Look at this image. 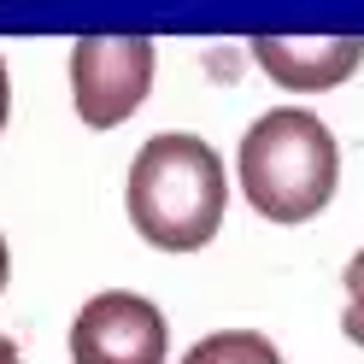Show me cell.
I'll list each match as a JSON object with an SVG mask.
<instances>
[{
    "label": "cell",
    "mask_w": 364,
    "mask_h": 364,
    "mask_svg": "<svg viewBox=\"0 0 364 364\" xmlns=\"http://www.w3.org/2000/svg\"><path fill=\"white\" fill-rule=\"evenodd\" d=\"M6 277H12V253H6V235H0V288H6Z\"/></svg>",
    "instance_id": "cell-10"
},
{
    "label": "cell",
    "mask_w": 364,
    "mask_h": 364,
    "mask_svg": "<svg viewBox=\"0 0 364 364\" xmlns=\"http://www.w3.org/2000/svg\"><path fill=\"white\" fill-rule=\"evenodd\" d=\"M124 206L135 235L159 253H200L223 230V206H230V176L212 141L200 135L165 129L135 153Z\"/></svg>",
    "instance_id": "cell-1"
},
{
    "label": "cell",
    "mask_w": 364,
    "mask_h": 364,
    "mask_svg": "<svg viewBox=\"0 0 364 364\" xmlns=\"http://www.w3.org/2000/svg\"><path fill=\"white\" fill-rule=\"evenodd\" d=\"M253 59L264 65L270 82L317 95V88H341L364 65V41L358 36H259Z\"/></svg>",
    "instance_id": "cell-5"
},
{
    "label": "cell",
    "mask_w": 364,
    "mask_h": 364,
    "mask_svg": "<svg viewBox=\"0 0 364 364\" xmlns=\"http://www.w3.org/2000/svg\"><path fill=\"white\" fill-rule=\"evenodd\" d=\"M0 364H24V353H18V341H0Z\"/></svg>",
    "instance_id": "cell-9"
},
{
    "label": "cell",
    "mask_w": 364,
    "mask_h": 364,
    "mask_svg": "<svg viewBox=\"0 0 364 364\" xmlns=\"http://www.w3.org/2000/svg\"><path fill=\"white\" fill-rule=\"evenodd\" d=\"M247 206L270 223H306L335 200L341 182V147L317 112L277 106L241 135L235 153Z\"/></svg>",
    "instance_id": "cell-2"
},
{
    "label": "cell",
    "mask_w": 364,
    "mask_h": 364,
    "mask_svg": "<svg viewBox=\"0 0 364 364\" xmlns=\"http://www.w3.org/2000/svg\"><path fill=\"white\" fill-rule=\"evenodd\" d=\"M6 112H12V82H6V59H0V129H6Z\"/></svg>",
    "instance_id": "cell-8"
},
{
    "label": "cell",
    "mask_w": 364,
    "mask_h": 364,
    "mask_svg": "<svg viewBox=\"0 0 364 364\" xmlns=\"http://www.w3.org/2000/svg\"><path fill=\"white\" fill-rule=\"evenodd\" d=\"M182 364H282V353L270 347V335L259 329H218L200 347H188Z\"/></svg>",
    "instance_id": "cell-6"
},
{
    "label": "cell",
    "mask_w": 364,
    "mask_h": 364,
    "mask_svg": "<svg viewBox=\"0 0 364 364\" xmlns=\"http://www.w3.org/2000/svg\"><path fill=\"white\" fill-rule=\"evenodd\" d=\"M171 329L147 294H95L71 323V364H165Z\"/></svg>",
    "instance_id": "cell-4"
},
{
    "label": "cell",
    "mask_w": 364,
    "mask_h": 364,
    "mask_svg": "<svg viewBox=\"0 0 364 364\" xmlns=\"http://www.w3.org/2000/svg\"><path fill=\"white\" fill-rule=\"evenodd\" d=\"M341 329H347L353 347H364V247L347 259V311H341Z\"/></svg>",
    "instance_id": "cell-7"
},
{
    "label": "cell",
    "mask_w": 364,
    "mask_h": 364,
    "mask_svg": "<svg viewBox=\"0 0 364 364\" xmlns=\"http://www.w3.org/2000/svg\"><path fill=\"white\" fill-rule=\"evenodd\" d=\"M153 88V41L82 36L71 48V100L88 129H118Z\"/></svg>",
    "instance_id": "cell-3"
}]
</instances>
